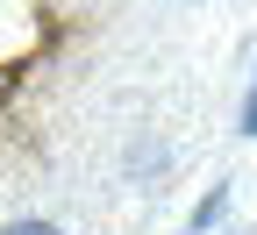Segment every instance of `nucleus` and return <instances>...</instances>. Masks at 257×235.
<instances>
[{
	"label": "nucleus",
	"instance_id": "1",
	"mask_svg": "<svg viewBox=\"0 0 257 235\" xmlns=\"http://www.w3.org/2000/svg\"><path fill=\"white\" fill-rule=\"evenodd\" d=\"M221 207H229V192H207V199H200V214H193V228H214Z\"/></svg>",
	"mask_w": 257,
	"mask_h": 235
},
{
	"label": "nucleus",
	"instance_id": "2",
	"mask_svg": "<svg viewBox=\"0 0 257 235\" xmlns=\"http://www.w3.org/2000/svg\"><path fill=\"white\" fill-rule=\"evenodd\" d=\"M0 235H64V228H50V221H15V228H0Z\"/></svg>",
	"mask_w": 257,
	"mask_h": 235
},
{
	"label": "nucleus",
	"instance_id": "3",
	"mask_svg": "<svg viewBox=\"0 0 257 235\" xmlns=\"http://www.w3.org/2000/svg\"><path fill=\"white\" fill-rule=\"evenodd\" d=\"M243 136H257V86H250V100H243Z\"/></svg>",
	"mask_w": 257,
	"mask_h": 235
}]
</instances>
